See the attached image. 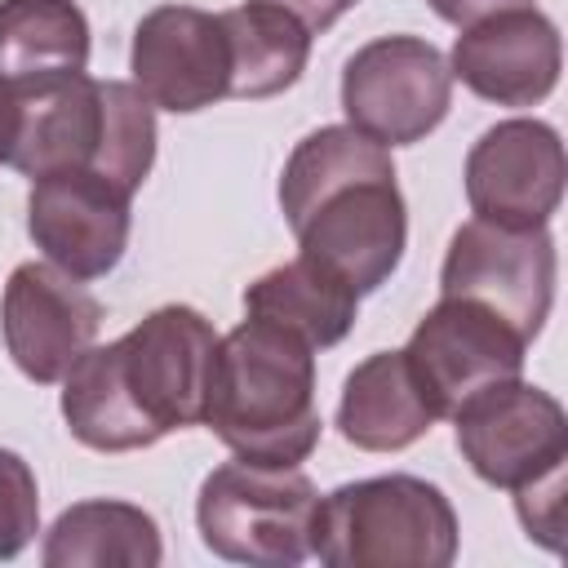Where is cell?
<instances>
[{
  "label": "cell",
  "mask_w": 568,
  "mask_h": 568,
  "mask_svg": "<svg viewBox=\"0 0 568 568\" xmlns=\"http://www.w3.org/2000/svg\"><path fill=\"white\" fill-rule=\"evenodd\" d=\"M40 532V484L22 453L0 448V559H18Z\"/></svg>",
  "instance_id": "44dd1931"
},
{
  "label": "cell",
  "mask_w": 568,
  "mask_h": 568,
  "mask_svg": "<svg viewBox=\"0 0 568 568\" xmlns=\"http://www.w3.org/2000/svg\"><path fill=\"white\" fill-rule=\"evenodd\" d=\"M404 359L435 417H453L470 395L524 377L528 337L484 302L439 297L408 333Z\"/></svg>",
  "instance_id": "30bf717a"
},
{
  "label": "cell",
  "mask_w": 568,
  "mask_h": 568,
  "mask_svg": "<svg viewBox=\"0 0 568 568\" xmlns=\"http://www.w3.org/2000/svg\"><path fill=\"white\" fill-rule=\"evenodd\" d=\"M555 275H559V257L546 226L515 231L470 217L448 240L439 266V297L484 302L532 342L555 306Z\"/></svg>",
  "instance_id": "9c48e42d"
},
{
  "label": "cell",
  "mask_w": 568,
  "mask_h": 568,
  "mask_svg": "<svg viewBox=\"0 0 568 568\" xmlns=\"http://www.w3.org/2000/svg\"><path fill=\"white\" fill-rule=\"evenodd\" d=\"M0 164L31 182L93 169L138 195L155 164V106L133 80H93L89 71L4 84Z\"/></svg>",
  "instance_id": "3957f363"
},
{
  "label": "cell",
  "mask_w": 568,
  "mask_h": 568,
  "mask_svg": "<svg viewBox=\"0 0 568 568\" xmlns=\"http://www.w3.org/2000/svg\"><path fill=\"white\" fill-rule=\"evenodd\" d=\"M89 49V18L75 0H0V84L80 75Z\"/></svg>",
  "instance_id": "ac0fdd59"
},
{
  "label": "cell",
  "mask_w": 568,
  "mask_h": 568,
  "mask_svg": "<svg viewBox=\"0 0 568 568\" xmlns=\"http://www.w3.org/2000/svg\"><path fill=\"white\" fill-rule=\"evenodd\" d=\"M457 510L422 475H368L315 506L311 555L328 568H448L457 559Z\"/></svg>",
  "instance_id": "5b68a950"
},
{
  "label": "cell",
  "mask_w": 568,
  "mask_h": 568,
  "mask_svg": "<svg viewBox=\"0 0 568 568\" xmlns=\"http://www.w3.org/2000/svg\"><path fill=\"white\" fill-rule=\"evenodd\" d=\"M133 231V195L93 169H67L31 182L27 235L71 280H102L120 266Z\"/></svg>",
  "instance_id": "7c38bea8"
},
{
  "label": "cell",
  "mask_w": 568,
  "mask_h": 568,
  "mask_svg": "<svg viewBox=\"0 0 568 568\" xmlns=\"http://www.w3.org/2000/svg\"><path fill=\"white\" fill-rule=\"evenodd\" d=\"M564 67L559 27L537 9H501L462 27L448 53L453 80L497 106H537L555 93Z\"/></svg>",
  "instance_id": "9a60e30c"
},
{
  "label": "cell",
  "mask_w": 568,
  "mask_h": 568,
  "mask_svg": "<svg viewBox=\"0 0 568 568\" xmlns=\"http://www.w3.org/2000/svg\"><path fill=\"white\" fill-rule=\"evenodd\" d=\"M453 426L466 466L493 488L524 493L568 479V413L550 390L524 377L470 395L453 413Z\"/></svg>",
  "instance_id": "52a82bcc"
},
{
  "label": "cell",
  "mask_w": 568,
  "mask_h": 568,
  "mask_svg": "<svg viewBox=\"0 0 568 568\" xmlns=\"http://www.w3.org/2000/svg\"><path fill=\"white\" fill-rule=\"evenodd\" d=\"M466 204L497 226H546L564 200V138L555 124L515 115L479 133L466 155Z\"/></svg>",
  "instance_id": "8fae6325"
},
{
  "label": "cell",
  "mask_w": 568,
  "mask_h": 568,
  "mask_svg": "<svg viewBox=\"0 0 568 568\" xmlns=\"http://www.w3.org/2000/svg\"><path fill=\"white\" fill-rule=\"evenodd\" d=\"M217 333L186 302L155 306L124 337L89 346L62 377V422L93 453L151 448L204 426Z\"/></svg>",
  "instance_id": "6da1fadb"
},
{
  "label": "cell",
  "mask_w": 568,
  "mask_h": 568,
  "mask_svg": "<svg viewBox=\"0 0 568 568\" xmlns=\"http://www.w3.org/2000/svg\"><path fill=\"white\" fill-rule=\"evenodd\" d=\"M102 306L53 262H22L0 293V337L9 359L36 386H53L98 342Z\"/></svg>",
  "instance_id": "4fadbf2b"
},
{
  "label": "cell",
  "mask_w": 568,
  "mask_h": 568,
  "mask_svg": "<svg viewBox=\"0 0 568 568\" xmlns=\"http://www.w3.org/2000/svg\"><path fill=\"white\" fill-rule=\"evenodd\" d=\"M129 71L151 106L173 115H195L231 98V44L222 13L195 4H160L142 13L133 27Z\"/></svg>",
  "instance_id": "5bb4252c"
},
{
  "label": "cell",
  "mask_w": 568,
  "mask_h": 568,
  "mask_svg": "<svg viewBox=\"0 0 568 568\" xmlns=\"http://www.w3.org/2000/svg\"><path fill=\"white\" fill-rule=\"evenodd\" d=\"M244 311L302 333L315 351H328L355 328L359 293L351 284H342L333 271H324L297 253L293 262L257 275L244 288Z\"/></svg>",
  "instance_id": "d6986e66"
},
{
  "label": "cell",
  "mask_w": 568,
  "mask_h": 568,
  "mask_svg": "<svg viewBox=\"0 0 568 568\" xmlns=\"http://www.w3.org/2000/svg\"><path fill=\"white\" fill-rule=\"evenodd\" d=\"M315 506L320 488L297 466H257L235 457L204 475L195 528L200 541L226 564L297 568L311 559Z\"/></svg>",
  "instance_id": "8992f818"
},
{
  "label": "cell",
  "mask_w": 568,
  "mask_h": 568,
  "mask_svg": "<svg viewBox=\"0 0 568 568\" xmlns=\"http://www.w3.org/2000/svg\"><path fill=\"white\" fill-rule=\"evenodd\" d=\"M426 4H430L435 18H444V22L470 27V22H479V18H493V13H501V9H524V4H532V0H426Z\"/></svg>",
  "instance_id": "603a6c76"
},
{
  "label": "cell",
  "mask_w": 568,
  "mask_h": 568,
  "mask_svg": "<svg viewBox=\"0 0 568 568\" xmlns=\"http://www.w3.org/2000/svg\"><path fill=\"white\" fill-rule=\"evenodd\" d=\"M262 4H275V9H284V13H293L311 36L315 31H328L346 9H355L359 0H262Z\"/></svg>",
  "instance_id": "7402d4cb"
},
{
  "label": "cell",
  "mask_w": 568,
  "mask_h": 568,
  "mask_svg": "<svg viewBox=\"0 0 568 568\" xmlns=\"http://www.w3.org/2000/svg\"><path fill=\"white\" fill-rule=\"evenodd\" d=\"M435 408L426 404L404 351H377L359 359L337 399V435L364 453H399L417 444L435 426Z\"/></svg>",
  "instance_id": "2e32d148"
},
{
  "label": "cell",
  "mask_w": 568,
  "mask_h": 568,
  "mask_svg": "<svg viewBox=\"0 0 568 568\" xmlns=\"http://www.w3.org/2000/svg\"><path fill=\"white\" fill-rule=\"evenodd\" d=\"M160 559V524L120 497H89L67 506L40 546L44 568H155Z\"/></svg>",
  "instance_id": "e0dca14e"
},
{
  "label": "cell",
  "mask_w": 568,
  "mask_h": 568,
  "mask_svg": "<svg viewBox=\"0 0 568 568\" xmlns=\"http://www.w3.org/2000/svg\"><path fill=\"white\" fill-rule=\"evenodd\" d=\"M204 426L244 462L302 466L324 430L315 408V346L266 315H244L217 337Z\"/></svg>",
  "instance_id": "277c9868"
},
{
  "label": "cell",
  "mask_w": 568,
  "mask_h": 568,
  "mask_svg": "<svg viewBox=\"0 0 568 568\" xmlns=\"http://www.w3.org/2000/svg\"><path fill=\"white\" fill-rule=\"evenodd\" d=\"M453 106L448 58L422 36H377L342 67L346 124L382 146H413L444 124Z\"/></svg>",
  "instance_id": "ba28073f"
},
{
  "label": "cell",
  "mask_w": 568,
  "mask_h": 568,
  "mask_svg": "<svg viewBox=\"0 0 568 568\" xmlns=\"http://www.w3.org/2000/svg\"><path fill=\"white\" fill-rule=\"evenodd\" d=\"M226 44H231V98H275L293 89L311 58V31L262 0H244L222 9Z\"/></svg>",
  "instance_id": "ffe728a7"
},
{
  "label": "cell",
  "mask_w": 568,
  "mask_h": 568,
  "mask_svg": "<svg viewBox=\"0 0 568 568\" xmlns=\"http://www.w3.org/2000/svg\"><path fill=\"white\" fill-rule=\"evenodd\" d=\"M0 102H4V84H0Z\"/></svg>",
  "instance_id": "cb8c5ba5"
},
{
  "label": "cell",
  "mask_w": 568,
  "mask_h": 568,
  "mask_svg": "<svg viewBox=\"0 0 568 568\" xmlns=\"http://www.w3.org/2000/svg\"><path fill=\"white\" fill-rule=\"evenodd\" d=\"M280 213L297 253L359 297L377 293L404 262L408 209L390 146L351 124H324L293 146L280 173Z\"/></svg>",
  "instance_id": "7a4b0ae2"
}]
</instances>
